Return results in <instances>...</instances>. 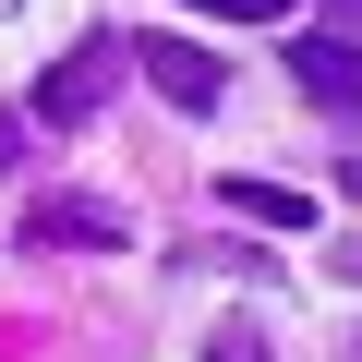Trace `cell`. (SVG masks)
<instances>
[{"label":"cell","mask_w":362,"mask_h":362,"mask_svg":"<svg viewBox=\"0 0 362 362\" xmlns=\"http://www.w3.org/2000/svg\"><path fill=\"white\" fill-rule=\"evenodd\" d=\"M133 61H145V85H157L169 109H218V85H230V73H218V61L194 49V37H145Z\"/></svg>","instance_id":"7a4b0ae2"},{"label":"cell","mask_w":362,"mask_h":362,"mask_svg":"<svg viewBox=\"0 0 362 362\" xmlns=\"http://www.w3.org/2000/svg\"><path fill=\"white\" fill-rule=\"evenodd\" d=\"M206 362H266V338H254V326H218V338H206Z\"/></svg>","instance_id":"8992f818"},{"label":"cell","mask_w":362,"mask_h":362,"mask_svg":"<svg viewBox=\"0 0 362 362\" xmlns=\"http://www.w3.org/2000/svg\"><path fill=\"white\" fill-rule=\"evenodd\" d=\"M194 13H230V25H278L290 0H194Z\"/></svg>","instance_id":"52a82bcc"},{"label":"cell","mask_w":362,"mask_h":362,"mask_svg":"<svg viewBox=\"0 0 362 362\" xmlns=\"http://www.w3.org/2000/svg\"><path fill=\"white\" fill-rule=\"evenodd\" d=\"M121 73H133V49H121V37H85L73 61L37 73V121H49V133H85V121L121 97Z\"/></svg>","instance_id":"6da1fadb"},{"label":"cell","mask_w":362,"mask_h":362,"mask_svg":"<svg viewBox=\"0 0 362 362\" xmlns=\"http://www.w3.org/2000/svg\"><path fill=\"white\" fill-rule=\"evenodd\" d=\"M25 242H37V254H49V242H73V254H121V218L85 206V194H37V206H25Z\"/></svg>","instance_id":"3957f363"},{"label":"cell","mask_w":362,"mask_h":362,"mask_svg":"<svg viewBox=\"0 0 362 362\" xmlns=\"http://www.w3.org/2000/svg\"><path fill=\"white\" fill-rule=\"evenodd\" d=\"M290 73H302V97H314V109H362V37H302V49H290Z\"/></svg>","instance_id":"277c9868"},{"label":"cell","mask_w":362,"mask_h":362,"mask_svg":"<svg viewBox=\"0 0 362 362\" xmlns=\"http://www.w3.org/2000/svg\"><path fill=\"white\" fill-rule=\"evenodd\" d=\"M218 206L254 218V230H314V194H290V181H242V169H230V181H218Z\"/></svg>","instance_id":"5b68a950"},{"label":"cell","mask_w":362,"mask_h":362,"mask_svg":"<svg viewBox=\"0 0 362 362\" xmlns=\"http://www.w3.org/2000/svg\"><path fill=\"white\" fill-rule=\"evenodd\" d=\"M350 194H362V157H350Z\"/></svg>","instance_id":"9c48e42d"},{"label":"cell","mask_w":362,"mask_h":362,"mask_svg":"<svg viewBox=\"0 0 362 362\" xmlns=\"http://www.w3.org/2000/svg\"><path fill=\"white\" fill-rule=\"evenodd\" d=\"M338 266H350V278H362V254H338Z\"/></svg>","instance_id":"30bf717a"},{"label":"cell","mask_w":362,"mask_h":362,"mask_svg":"<svg viewBox=\"0 0 362 362\" xmlns=\"http://www.w3.org/2000/svg\"><path fill=\"white\" fill-rule=\"evenodd\" d=\"M326 13H338V25H362V0H326Z\"/></svg>","instance_id":"ba28073f"}]
</instances>
